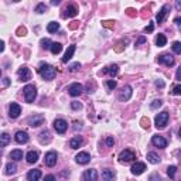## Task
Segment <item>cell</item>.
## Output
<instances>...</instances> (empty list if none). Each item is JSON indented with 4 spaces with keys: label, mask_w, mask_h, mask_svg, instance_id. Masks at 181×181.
Returning <instances> with one entry per match:
<instances>
[{
    "label": "cell",
    "mask_w": 181,
    "mask_h": 181,
    "mask_svg": "<svg viewBox=\"0 0 181 181\" xmlns=\"http://www.w3.org/2000/svg\"><path fill=\"white\" fill-rule=\"evenodd\" d=\"M175 9L181 10V0H175Z\"/></svg>",
    "instance_id": "obj_54"
},
{
    "label": "cell",
    "mask_w": 181,
    "mask_h": 181,
    "mask_svg": "<svg viewBox=\"0 0 181 181\" xmlns=\"http://www.w3.org/2000/svg\"><path fill=\"white\" fill-rule=\"evenodd\" d=\"M82 90H84V86L81 84H78V82H75V84H71L69 88H68V94L71 95V96H79L81 94H82Z\"/></svg>",
    "instance_id": "obj_8"
},
{
    "label": "cell",
    "mask_w": 181,
    "mask_h": 181,
    "mask_svg": "<svg viewBox=\"0 0 181 181\" xmlns=\"http://www.w3.org/2000/svg\"><path fill=\"white\" fill-rule=\"evenodd\" d=\"M61 3V0H51V4L53 6H57V4H60Z\"/></svg>",
    "instance_id": "obj_55"
},
{
    "label": "cell",
    "mask_w": 181,
    "mask_h": 181,
    "mask_svg": "<svg viewBox=\"0 0 181 181\" xmlns=\"http://www.w3.org/2000/svg\"><path fill=\"white\" fill-rule=\"evenodd\" d=\"M84 180H86V181H95V180H98V173H96V170H86L84 173Z\"/></svg>",
    "instance_id": "obj_21"
},
{
    "label": "cell",
    "mask_w": 181,
    "mask_h": 181,
    "mask_svg": "<svg viewBox=\"0 0 181 181\" xmlns=\"http://www.w3.org/2000/svg\"><path fill=\"white\" fill-rule=\"evenodd\" d=\"M41 178V171L40 170H31L27 174V180L28 181H38Z\"/></svg>",
    "instance_id": "obj_24"
},
{
    "label": "cell",
    "mask_w": 181,
    "mask_h": 181,
    "mask_svg": "<svg viewBox=\"0 0 181 181\" xmlns=\"http://www.w3.org/2000/svg\"><path fill=\"white\" fill-rule=\"evenodd\" d=\"M81 68V64L79 62H74V64H71L69 67H68V69L71 71V72H75V71H78Z\"/></svg>",
    "instance_id": "obj_43"
},
{
    "label": "cell",
    "mask_w": 181,
    "mask_h": 181,
    "mask_svg": "<svg viewBox=\"0 0 181 181\" xmlns=\"http://www.w3.org/2000/svg\"><path fill=\"white\" fill-rule=\"evenodd\" d=\"M102 178H103V180H106V181L113 180V178H115V173L112 170H105L103 173H102Z\"/></svg>",
    "instance_id": "obj_33"
},
{
    "label": "cell",
    "mask_w": 181,
    "mask_h": 181,
    "mask_svg": "<svg viewBox=\"0 0 181 181\" xmlns=\"http://www.w3.org/2000/svg\"><path fill=\"white\" fill-rule=\"evenodd\" d=\"M173 94H174V95H181V85H177V86H174V89H173Z\"/></svg>",
    "instance_id": "obj_48"
},
{
    "label": "cell",
    "mask_w": 181,
    "mask_h": 181,
    "mask_svg": "<svg viewBox=\"0 0 181 181\" xmlns=\"http://www.w3.org/2000/svg\"><path fill=\"white\" fill-rule=\"evenodd\" d=\"M126 43H128V40L117 43V44H116V47H115V51H116V53H122V51H123V48H124V44H126Z\"/></svg>",
    "instance_id": "obj_35"
},
{
    "label": "cell",
    "mask_w": 181,
    "mask_h": 181,
    "mask_svg": "<svg viewBox=\"0 0 181 181\" xmlns=\"http://www.w3.org/2000/svg\"><path fill=\"white\" fill-rule=\"evenodd\" d=\"M113 144H115L113 137H107V139H106V146H107V147H112Z\"/></svg>",
    "instance_id": "obj_49"
},
{
    "label": "cell",
    "mask_w": 181,
    "mask_h": 181,
    "mask_svg": "<svg viewBox=\"0 0 181 181\" xmlns=\"http://www.w3.org/2000/svg\"><path fill=\"white\" fill-rule=\"evenodd\" d=\"M27 122H28V124H30L31 128H38V126H41L44 123V117L41 115H34V116L28 117Z\"/></svg>",
    "instance_id": "obj_11"
},
{
    "label": "cell",
    "mask_w": 181,
    "mask_h": 181,
    "mask_svg": "<svg viewBox=\"0 0 181 181\" xmlns=\"http://www.w3.org/2000/svg\"><path fill=\"white\" fill-rule=\"evenodd\" d=\"M101 74H109L111 77H116V75L119 74V67H117V65H111V67L102 69Z\"/></svg>",
    "instance_id": "obj_20"
},
{
    "label": "cell",
    "mask_w": 181,
    "mask_h": 181,
    "mask_svg": "<svg viewBox=\"0 0 181 181\" xmlns=\"http://www.w3.org/2000/svg\"><path fill=\"white\" fill-rule=\"evenodd\" d=\"M17 75H19V78H20L21 81H24V82L30 81V78H31V72H30V69H28L27 67L20 68V69L17 71Z\"/></svg>",
    "instance_id": "obj_15"
},
{
    "label": "cell",
    "mask_w": 181,
    "mask_h": 181,
    "mask_svg": "<svg viewBox=\"0 0 181 181\" xmlns=\"http://www.w3.org/2000/svg\"><path fill=\"white\" fill-rule=\"evenodd\" d=\"M84 144V139L81 137V136H75L69 140V147L71 149H79L81 146Z\"/></svg>",
    "instance_id": "obj_19"
},
{
    "label": "cell",
    "mask_w": 181,
    "mask_h": 181,
    "mask_svg": "<svg viewBox=\"0 0 181 181\" xmlns=\"http://www.w3.org/2000/svg\"><path fill=\"white\" fill-rule=\"evenodd\" d=\"M23 94H24V99H26V102L33 103L34 99L37 98V89H36L34 85H26L24 89H23Z\"/></svg>",
    "instance_id": "obj_2"
},
{
    "label": "cell",
    "mask_w": 181,
    "mask_h": 181,
    "mask_svg": "<svg viewBox=\"0 0 181 181\" xmlns=\"http://www.w3.org/2000/svg\"><path fill=\"white\" fill-rule=\"evenodd\" d=\"M38 140H40L41 144H47L51 141V136H50V132L48 130H44L38 134Z\"/></svg>",
    "instance_id": "obj_23"
},
{
    "label": "cell",
    "mask_w": 181,
    "mask_h": 181,
    "mask_svg": "<svg viewBox=\"0 0 181 181\" xmlns=\"http://www.w3.org/2000/svg\"><path fill=\"white\" fill-rule=\"evenodd\" d=\"M10 143V136L7 133H2L0 134V147H4Z\"/></svg>",
    "instance_id": "obj_26"
},
{
    "label": "cell",
    "mask_w": 181,
    "mask_h": 181,
    "mask_svg": "<svg viewBox=\"0 0 181 181\" xmlns=\"http://www.w3.org/2000/svg\"><path fill=\"white\" fill-rule=\"evenodd\" d=\"M21 113V107L19 103H10V107H9V115H10L11 119H16V117H19Z\"/></svg>",
    "instance_id": "obj_12"
},
{
    "label": "cell",
    "mask_w": 181,
    "mask_h": 181,
    "mask_svg": "<svg viewBox=\"0 0 181 181\" xmlns=\"http://www.w3.org/2000/svg\"><path fill=\"white\" fill-rule=\"evenodd\" d=\"M157 61L160 62V64H164L166 67H173L174 65V57L173 55H170V54H161V55H158Z\"/></svg>",
    "instance_id": "obj_6"
},
{
    "label": "cell",
    "mask_w": 181,
    "mask_h": 181,
    "mask_svg": "<svg viewBox=\"0 0 181 181\" xmlns=\"http://www.w3.org/2000/svg\"><path fill=\"white\" fill-rule=\"evenodd\" d=\"M71 107H72L74 111H78V109H81V107H82V105H81L79 102L74 101V102H71Z\"/></svg>",
    "instance_id": "obj_45"
},
{
    "label": "cell",
    "mask_w": 181,
    "mask_h": 181,
    "mask_svg": "<svg viewBox=\"0 0 181 181\" xmlns=\"http://www.w3.org/2000/svg\"><path fill=\"white\" fill-rule=\"evenodd\" d=\"M38 72H40V75L44 78V79H47V81L54 79L55 75H57V69L50 64H43L40 68H38Z\"/></svg>",
    "instance_id": "obj_1"
},
{
    "label": "cell",
    "mask_w": 181,
    "mask_h": 181,
    "mask_svg": "<svg viewBox=\"0 0 181 181\" xmlns=\"http://www.w3.org/2000/svg\"><path fill=\"white\" fill-rule=\"evenodd\" d=\"M180 17H177V19H175V24H177V26H180Z\"/></svg>",
    "instance_id": "obj_59"
},
{
    "label": "cell",
    "mask_w": 181,
    "mask_h": 181,
    "mask_svg": "<svg viewBox=\"0 0 181 181\" xmlns=\"http://www.w3.org/2000/svg\"><path fill=\"white\" fill-rule=\"evenodd\" d=\"M171 7L168 6V4H164V6L160 9V11L157 13V16H156V20H157V23H163V21L166 20V17H167L168 11H170Z\"/></svg>",
    "instance_id": "obj_10"
},
{
    "label": "cell",
    "mask_w": 181,
    "mask_h": 181,
    "mask_svg": "<svg viewBox=\"0 0 181 181\" xmlns=\"http://www.w3.org/2000/svg\"><path fill=\"white\" fill-rule=\"evenodd\" d=\"M153 30H154V24H153V23H150L147 27H146V28H144V31H146V33H151Z\"/></svg>",
    "instance_id": "obj_47"
},
{
    "label": "cell",
    "mask_w": 181,
    "mask_h": 181,
    "mask_svg": "<svg viewBox=\"0 0 181 181\" xmlns=\"http://www.w3.org/2000/svg\"><path fill=\"white\" fill-rule=\"evenodd\" d=\"M40 44H41V47H43V48H45V50L51 47V41L48 40V38H43V40L40 41Z\"/></svg>",
    "instance_id": "obj_39"
},
{
    "label": "cell",
    "mask_w": 181,
    "mask_h": 181,
    "mask_svg": "<svg viewBox=\"0 0 181 181\" xmlns=\"http://www.w3.org/2000/svg\"><path fill=\"white\" fill-rule=\"evenodd\" d=\"M140 124H141V128H144V129L150 128V120H149V117H141Z\"/></svg>",
    "instance_id": "obj_37"
},
{
    "label": "cell",
    "mask_w": 181,
    "mask_h": 181,
    "mask_svg": "<svg viewBox=\"0 0 181 181\" xmlns=\"http://www.w3.org/2000/svg\"><path fill=\"white\" fill-rule=\"evenodd\" d=\"M156 86H157V88H164V82H163V79H157V81H156Z\"/></svg>",
    "instance_id": "obj_51"
},
{
    "label": "cell",
    "mask_w": 181,
    "mask_h": 181,
    "mask_svg": "<svg viewBox=\"0 0 181 181\" xmlns=\"http://www.w3.org/2000/svg\"><path fill=\"white\" fill-rule=\"evenodd\" d=\"M147 161H150L151 164H158L160 163V157L156 153H149L147 154Z\"/></svg>",
    "instance_id": "obj_31"
},
{
    "label": "cell",
    "mask_w": 181,
    "mask_h": 181,
    "mask_svg": "<svg viewBox=\"0 0 181 181\" xmlns=\"http://www.w3.org/2000/svg\"><path fill=\"white\" fill-rule=\"evenodd\" d=\"M17 171V166L14 164V163H7L6 164V174L7 175H11V174H14V173H16Z\"/></svg>",
    "instance_id": "obj_27"
},
{
    "label": "cell",
    "mask_w": 181,
    "mask_h": 181,
    "mask_svg": "<svg viewBox=\"0 0 181 181\" xmlns=\"http://www.w3.org/2000/svg\"><path fill=\"white\" fill-rule=\"evenodd\" d=\"M3 84H4V86H7V85L10 84V79H9V78H6V79H4V82H3Z\"/></svg>",
    "instance_id": "obj_58"
},
{
    "label": "cell",
    "mask_w": 181,
    "mask_h": 181,
    "mask_svg": "<svg viewBox=\"0 0 181 181\" xmlns=\"http://www.w3.org/2000/svg\"><path fill=\"white\" fill-rule=\"evenodd\" d=\"M74 53H75V45H69V47H68V50H67V53H65V55L62 57V62H64V64H67L68 61L72 58Z\"/></svg>",
    "instance_id": "obj_25"
},
{
    "label": "cell",
    "mask_w": 181,
    "mask_h": 181,
    "mask_svg": "<svg viewBox=\"0 0 181 181\" xmlns=\"http://www.w3.org/2000/svg\"><path fill=\"white\" fill-rule=\"evenodd\" d=\"M106 86H107V89L109 90H113L115 88H116V81H113V79L106 81Z\"/></svg>",
    "instance_id": "obj_40"
},
{
    "label": "cell",
    "mask_w": 181,
    "mask_h": 181,
    "mask_svg": "<svg viewBox=\"0 0 181 181\" xmlns=\"http://www.w3.org/2000/svg\"><path fill=\"white\" fill-rule=\"evenodd\" d=\"M26 34H27L26 27H19V28H17V36H19V37H23Z\"/></svg>",
    "instance_id": "obj_44"
},
{
    "label": "cell",
    "mask_w": 181,
    "mask_h": 181,
    "mask_svg": "<svg viewBox=\"0 0 181 181\" xmlns=\"http://www.w3.org/2000/svg\"><path fill=\"white\" fill-rule=\"evenodd\" d=\"M3 50H4V41L0 40V53H2Z\"/></svg>",
    "instance_id": "obj_57"
},
{
    "label": "cell",
    "mask_w": 181,
    "mask_h": 181,
    "mask_svg": "<svg viewBox=\"0 0 181 181\" xmlns=\"http://www.w3.org/2000/svg\"><path fill=\"white\" fill-rule=\"evenodd\" d=\"M75 160H77L78 164H88V163L90 161V156L88 154V153H85V151H81V153L77 154Z\"/></svg>",
    "instance_id": "obj_17"
},
{
    "label": "cell",
    "mask_w": 181,
    "mask_h": 181,
    "mask_svg": "<svg viewBox=\"0 0 181 181\" xmlns=\"http://www.w3.org/2000/svg\"><path fill=\"white\" fill-rule=\"evenodd\" d=\"M151 143L154 144L156 147H158V149H166L167 147V140H166L163 136H153Z\"/></svg>",
    "instance_id": "obj_13"
},
{
    "label": "cell",
    "mask_w": 181,
    "mask_h": 181,
    "mask_svg": "<svg viewBox=\"0 0 181 181\" xmlns=\"http://www.w3.org/2000/svg\"><path fill=\"white\" fill-rule=\"evenodd\" d=\"M126 14L130 16V17H134L136 16V10H133V9H128V10H126Z\"/></svg>",
    "instance_id": "obj_50"
},
{
    "label": "cell",
    "mask_w": 181,
    "mask_h": 181,
    "mask_svg": "<svg viewBox=\"0 0 181 181\" xmlns=\"http://www.w3.org/2000/svg\"><path fill=\"white\" fill-rule=\"evenodd\" d=\"M144 43H146V37H139L136 40V43H134V45H140V44H144Z\"/></svg>",
    "instance_id": "obj_46"
},
{
    "label": "cell",
    "mask_w": 181,
    "mask_h": 181,
    "mask_svg": "<svg viewBox=\"0 0 181 181\" xmlns=\"http://www.w3.org/2000/svg\"><path fill=\"white\" fill-rule=\"evenodd\" d=\"M102 26L106 27V28H113V27H115V21H112V20H105V21H102Z\"/></svg>",
    "instance_id": "obj_42"
},
{
    "label": "cell",
    "mask_w": 181,
    "mask_h": 181,
    "mask_svg": "<svg viewBox=\"0 0 181 181\" xmlns=\"http://www.w3.org/2000/svg\"><path fill=\"white\" fill-rule=\"evenodd\" d=\"M78 14V9L74 6V4H68L64 9V13H62V17H75Z\"/></svg>",
    "instance_id": "obj_16"
},
{
    "label": "cell",
    "mask_w": 181,
    "mask_h": 181,
    "mask_svg": "<svg viewBox=\"0 0 181 181\" xmlns=\"http://www.w3.org/2000/svg\"><path fill=\"white\" fill-rule=\"evenodd\" d=\"M175 79H177V81L181 79V68H178V69H177V74H175Z\"/></svg>",
    "instance_id": "obj_53"
},
{
    "label": "cell",
    "mask_w": 181,
    "mask_h": 181,
    "mask_svg": "<svg viewBox=\"0 0 181 181\" xmlns=\"http://www.w3.org/2000/svg\"><path fill=\"white\" fill-rule=\"evenodd\" d=\"M36 11H37L38 14H43V13H45V11H47V6H45V4H44V3H40L37 7H36Z\"/></svg>",
    "instance_id": "obj_36"
},
{
    "label": "cell",
    "mask_w": 181,
    "mask_h": 181,
    "mask_svg": "<svg viewBox=\"0 0 181 181\" xmlns=\"http://www.w3.org/2000/svg\"><path fill=\"white\" fill-rule=\"evenodd\" d=\"M163 105V102L160 101V99H156V101H153L151 102V105H150V107L151 109H158V107Z\"/></svg>",
    "instance_id": "obj_41"
},
{
    "label": "cell",
    "mask_w": 181,
    "mask_h": 181,
    "mask_svg": "<svg viewBox=\"0 0 181 181\" xmlns=\"http://www.w3.org/2000/svg\"><path fill=\"white\" fill-rule=\"evenodd\" d=\"M26 160H27V163H30V164L37 163V160H38V151H34V150L28 151V153H27V156H26Z\"/></svg>",
    "instance_id": "obj_22"
},
{
    "label": "cell",
    "mask_w": 181,
    "mask_h": 181,
    "mask_svg": "<svg viewBox=\"0 0 181 181\" xmlns=\"http://www.w3.org/2000/svg\"><path fill=\"white\" fill-rule=\"evenodd\" d=\"M166 43H167V38H166L164 34H158L157 38H156V45L157 47H164Z\"/></svg>",
    "instance_id": "obj_28"
},
{
    "label": "cell",
    "mask_w": 181,
    "mask_h": 181,
    "mask_svg": "<svg viewBox=\"0 0 181 181\" xmlns=\"http://www.w3.org/2000/svg\"><path fill=\"white\" fill-rule=\"evenodd\" d=\"M14 139H16L17 143L20 144H24L28 141V134H27V132H23V130H19L16 133V136H14Z\"/></svg>",
    "instance_id": "obj_18"
},
{
    "label": "cell",
    "mask_w": 181,
    "mask_h": 181,
    "mask_svg": "<svg viewBox=\"0 0 181 181\" xmlns=\"http://www.w3.org/2000/svg\"><path fill=\"white\" fill-rule=\"evenodd\" d=\"M57 160H58V154L55 151H48L47 154H45V158H44V163L45 166L48 167H54V166L57 164Z\"/></svg>",
    "instance_id": "obj_5"
},
{
    "label": "cell",
    "mask_w": 181,
    "mask_h": 181,
    "mask_svg": "<svg viewBox=\"0 0 181 181\" xmlns=\"http://www.w3.org/2000/svg\"><path fill=\"white\" fill-rule=\"evenodd\" d=\"M50 50H51V53H53L54 55H57V54L61 53V50H62V45H61L60 43H51Z\"/></svg>",
    "instance_id": "obj_29"
},
{
    "label": "cell",
    "mask_w": 181,
    "mask_h": 181,
    "mask_svg": "<svg viewBox=\"0 0 181 181\" xmlns=\"http://www.w3.org/2000/svg\"><path fill=\"white\" fill-rule=\"evenodd\" d=\"M136 158V156H134V153L132 150H123L119 154V161L120 163H129V161L134 160Z\"/></svg>",
    "instance_id": "obj_9"
},
{
    "label": "cell",
    "mask_w": 181,
    "mask_h": 181,
    "mask_svg": "<svg viewBox=\"0 0 181 181\" xmlns=\"http://www.w3.org/2000/svg\"><path fill=\"white\" fill-rule=\"evenodd\" d=\"M156 122V128L157 129H164L168 123V112L167 111H163L161 113H158L154 119Z\"/></svg>",
    "instance_id": "obj_3"
},
{
    "label": "cell",
    "mask_w": 181,
    "mask_h": 181,
    "mask_svg": "<svg viewBox=\"0 0 181 181\" xmlns=\"http://www.w3.org/2000/svg\"><path fill=\"white\" fill-rule=\"evenodd\" d=\"M10 158H13L14 161H19L23 158V151L21 150H13L10 153Z\"/></svg>",
    "instance_id": "obj_32"
},
{
    "label": "cell",
    "mask_w": 181,
    "mask_h": 181,
    "mask_svg": "<svg viewBox=\"0 0 181 181\" xmlns=\"http://www.w3.org/2000/svg\"><path fill=\"white\" fill-rule=\"evenodd\" d=\"M132 94H133V90H132L130 85H124V86L122 88V90L119 92V101L120 102H128L129 99L132 98Z\"/></svg>",
    "instance_id": "obj_4"
},
{
    "label": "cell",
    "mask_w": 181,
    "mask_h": 181,
    "mask_svg": "<svg viewBox=\"0 0 181 181\" xmlns=\"http://www.w3.org/2000/svg\"><path fill=\"white\" fill-rule=\"evenodd\" d=\"M54 129L57 130V133L64 134L68 129V123L64 119H55V122H54Z\"/></svg>",
    "instance_id": "obj_7"
},
{
    "label": "cell",
    "mask_w": 181,
    "mask_h": 181,
    "mask_svg": "<svg viewBox=\"0 0 181 181\" xmlns=\"http://www.w3.org/2000/svg\"><path fill=\"white\" fill-rule=\"evenodd\" d=\"M175 171H177V167H175V166H170V167L167 168V175L170 178H174L175 177Z\"/></svg>",
    "instance_id": "obj_34"
},
{
    "label": "cell",
    "mask_w": 181,
    "mask_h": 181,
    "mask_svg": "<svg viewBox=\"0 0 181 181\" xmlns=\"http://www.w3.org/2000/svg\"><path fill=\"white\" fill-rule=\"evenodd\" d=\"M58 30H60V24H58L57 21H51V23L47 26V31H48V33H57Z\"/></svg>",
    "instance_id": "obj_30"
},
{
    "label": "cell",
    "mask_w": 181,
    "mask_h": 181,
    "mask_svg": "<svg viewBox=\"0 0 181 181\" xmlns=\"http://www.w3.org/2000/svg\"><path fill=\"white\" fill-rule=\"evenodd\" d=\"M78 26H79V23H78V21H72V23L69 24V28H71V30H75Z\"/></svg>",
    "instance_id": "obj_52"
},
{
    "label": "cell",
    "mask_w": 181,
    "mask_h": 181,
    "mask_svg": "<svg viewBox=\"0 0 181 181\" xmlns=\"http://www.w3.org/2000/svg\"><path fill=\"white\" fill-rule=\"evenodd\" d=\"M173 51H174L175 54H180L181 53V43H180V41L173 43Z\"/></svg>",
    "instance_id": "obj_38"
},
{
    "label": "cell",
    "mask_w": 181,
    "mask_h": 181,
    "mask_svg": "<svg viewBox=\"0 0 181 181\" xmlns=\"http://www.w3.org/2000/svg\"><path fill=\"white\" fill-rule=\"evenodd\" d=\"M45 180H48V181L55 180V175H45Z\"/></svg>",
    "instance_id": "obj_56"
},
{
    "label": "cell",
    "mask_w": 181,
    "mask_h": 181,
    "mask_svg": "<svg viewBox=\"0 0 181 181\" xmlns=\"http://www.w3.org/2000/svg\"><path fill=\"white\" fill-rule=\"evenodd\" d=\"M0 77H2V71H0Z\"/></svg>",
    "instance_id": "obj_60"
},
{
    "label": "cell",
    "mask_w": 181,
    "mask_h": 181,
    "mask_svg": "<svg viewBox=\"0 0 181 181\" xmlns=\"http://www.w3.org/2000/svg\"><path fill=\"white\" fill-rule=\"evenodd\" d=\"M132 174L134 175H140L144 173V170H146V164L144 163H140V161H137V163H134L133 166H132Z\"/></svg>",
    "instance_id": "obj_14"
}]
</instances>
